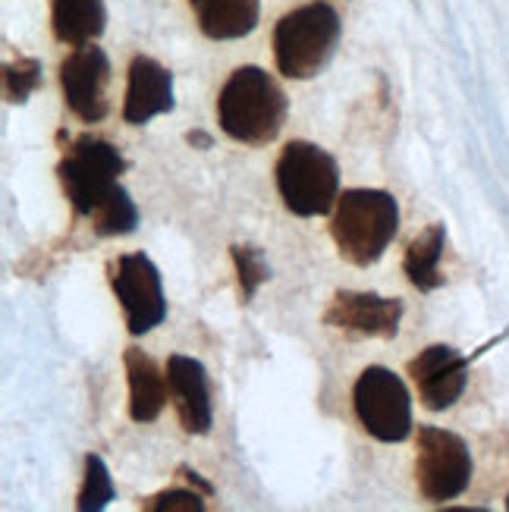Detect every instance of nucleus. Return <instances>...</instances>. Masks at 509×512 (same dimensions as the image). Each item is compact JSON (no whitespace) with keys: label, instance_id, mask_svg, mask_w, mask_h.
Segmentation results:
<instances>
[{"label":"nucleus","instance_id":"f3484780","mask_svg":"<svg viewBox=\"0 0 509 512\" xmlns=\"http://www.w3.org/2000/svg\"><path fill=\"white\" fill-rule=\"evenodd\" d=\"M444 242H447V230L434 224L428 230L418 233L409 249H406V277L415 289H422V293H431V289H437L440 283H444V277H440V255H444Z\"/></svg>","mask_w":509,"mask_h":512},{"label":"nucleus","instance_id":"423d86ee","mask_svg":"<svg viewBox=\"0 0 509 512\" xmlns=\"http://www.w3.org/2000/svg\"><path fill=\"white\" fill-rule=\"evenodd\" d=\"M415 481L422 497L431 503L456 500L459 494H466L472 481V453L466 440L444 428L418 431Z\"/></svg>","mask_w":509,"mask_h":512},{"label":"nucleus","instance_id":"20e7f679","mask_svg":"<svg viewBox=\"0 0 509 512\" xmlns=\"http://www.w3.org/2000/svg\"><path fill=\"white\" fill-rule=\"evenodd\" d=\"M277 189L296 217H321L337 208L340 170L330 154L312 142H290L277 161Z\"/></svg>","mask_w":509,"mask_h":512},{"label":"nucleus","instance_id":"0eeeda50","mask_svg":"<svg viewBox=\"0 0 509 512\" xmlns=\"http://www.w3.org/2000/svg\"><path fill=\"white\" fill-rule=\"evenodd\" d=\"M352 403L362 428L384 443H400L412 431V396L390 368L371 365L359 374Z\"/></svg>","mask_w":509,"mask_h":512},{"label":"nucleus","instance_id":"a211bd4d","mask_svg":"<svg viewBox=\"0 0 509 512\" xmlns=\"http://www.w3.org/2000/svg\"><path fill=\"white\" fill-rule=\"evenodd\" d=\"M92 224H95L98 236H126L139 224V208L129 198V192L123 186H117L92 214Z\"/></svg>","mask_w":509,"mask_h":512},{"label":"nucleus","instance_id":"dca6fc26","mask_svg":"<svg viewBox=\"0 0 509 512\" xmlns=\"http://www.w3.org/2000/svg\"><path fill=\"white\" fill-rule=\"evenodd\" d=\"M51 26L63 44H92L107 29L104 0H51Z\"/></svg>","mask_w":509,"mask_h":512},{"label":"nucleus","instance_id":"9d476101","mask_svg":"<svg viewBox=\"0 0 509 512\" xmlns=\"http://www.w3.org/2000/svg\"><path fill=\"white\" fill-rule=\"evenodd\" d=\"M409 374L418 387V399L431 412L450 409L466 390L469 381V359L459 355L453 346H428L409 362Z\"/></svg>","mask_w":509,"mask_h":512},{"label":"nucleus","instance_id":"1a4fd4ad","mask_svg":"<svg viewBox=\"0 0 509 512\" xmlns=\"http://www.w3.org/2000/svg\"><path fill=\"white\" fill-rule=\"evenodd\" d=\"M107 82H110V60L95 44H79L60 63L63 98L73 114L85 123H101L107 117Z\"/></svg>","mask_w":509,"mask_h":512},{"label":"nucleus","instance_id":"6ab92c4d","mask_svg":"<svg viewBox=\"0 0 509 512\" xmlns=\"http://www.w3.org/2000/svg\"><path fill=\"white\" fill-rule=\"evenodd\" d=\"M114 497H117V487H114V478H110V472H107L104 459L95 456V453H88L85 456V478H82V491H79L76 506L82 512H98Z\"/></svg>","mask_w":509,"mask_h":512},{"label":"nucleus","instance_id":"ddd939ff","mask_svg":"<svg viewBox=\"0 0 509 512\" xmlns=\"http://www.w3.org/2000/svg\"><path fill=\"white\" fill-rule=\"evenodd\" d=\"M173 110V73L154 57H132L129 85L123 101V120L129 126H142L158 114Z\"/></svg>","mask_w":509,"mask_h":512},{"label":"nucleus","instance_id":"9b49d317","mask_svg":"<svg viewBox=\"0 0 509 512\" xmlns=\"http://www.w3.org/2000/svg\"><path fill=\"white\" fill-rule=\"evenodd\" d=\"M403 311L406 308L400 299H387L374 293H349V289H343V293L330 299L324 311V324L362 333V337L393 340L396 333H400Z\"/></svg>","mask_w":509,"mask_h":512},{"label":"nucleus","instance_id":"6e6552de","mask_svg":"<svg viewBox=\"0 0 509 512\" xmlns=\"http://www.w3.org/2000/svg\"><path fill=\"white\" fill-rule=\"evenodd\" d=\"M110 286H114V293L123 305L129 333L142 337V333L164 324L167 299L161 289L158 267H154V261L148 255H142V252L120 255L114 264H110Z\"/></svg>","mask_w":509,"mask_h":512},{"label":"nucleus","instance_id":"f8f14e48","mask_svg":"<svg viewBox=\"0 0 509 512\" xmlns=\"http://www.w3.org/2000/svg\"><path fill=\"white\" fill-rule=\"evenodd\" d=\"M167 387L170 399L180 415L186 434H208L211 431V387L205 365L192 355H170L167 359Z\"/></svg>","mask_w":509,"mask_h":512},{"label":"nucleus","instance_id":"f03ea898","mask_svg":"<svg viewBox=\"0 0 509 512\" xmlns=\"http://www.w3.org/2000/svg\"><path fill=\"white\" fill-rule=\"evenodd\" d=\"M396 230H400V205L390 192L349 189L337 198L330 236L349 264H374L387 252Z\"/></svg>","mask_w":509,"mask_h":512},{"label":"nucleus","instance_id":"5701e85b","mask_svg":"<svg viewBox=\"0 0 509 512\" xmlns=\"http://www.w3.org/2000/svg\"><path fill=\"white\" fill-rule=\"evenodd\" d=\"M180 475H183V478H186L189 484H195L198 491H202L205 497H211V494H214V487H211V484H208V481H205L202 475H198V472H192V469H180Z\"/></svg>","mask_w":509,"mask_h":512},{"label":"nucleus","instance_id":"2eb2a0df","mask_svg":"<svg viewBox=\"0 0 509 512\" xmlns=\"http://www.w3.org/2000/svg\"><path fill=\"white\" fill-rule=\"evenodd\" d=\"M189 7L208 38L236 41L258 26L261 0H189Z\"/></svg>","mask_w":509,"mask_h":512},{"label":"nucleus","instance_id":"39448f33","mask_svg":"<svg viewBox=\"0 0 509 512\" xmlns=\"http://www.w3.org/2000/svg\"><path fill=\"white\" fill-rule=\"evenodd\" d=\"M123 170H126L123 154L110 142L95 139V136L76 139L70 148H66L63 161L57 167L70 205L88 217H92L104 198L120 186L117 176Z\"/></svg>","mask_w":509,"mask_h":512},{"label":"nucleus","instance_id":"4be33fe9","mask_svg":"<svg viewBox=\"0 0 509 512\" xmlns=\"http://www.w3.org/2000/svg\"><path fill=\"white\" fill-rule=\"evenodd\" d=\"M139 509H148V512H164V509L202 512L205 509V494H195V491H164V494H154V497L139 500Z\"/></svg>","mask_w":509,"mask_h":512},{"label":"nucleus","instance_id":"aec40b11","mask_svg":"<svg viewBox=\"0 0 509 512\" xmlns=\"http://www.w3.org/2000/svg\"><path fill=\"white\" fill-rule=\"evenodd\" d=\"M41 85V60L16 57L4 66V95L10 104H26L29 95Z\"/></svg>","mask_w":509,"mask_h":512},{"label":"nucleus","instance_id":"b1692460","mask_svg":"<svg viewBox=\"0 0 509 512\" xmlns=\"http://www.w3.org/2000/svg\"><path fill=\"white\" fill-rule=\"evenodd\" d=\"M186 142L189 145H198V148H211V136H205V132H189Z\"/></svg>","mask_w":509,"mask_h":512},{"label":"nucleus","instance_id":"f257e3e1","mask_svg":"<svg viewBox=\"0 0 509 512\" xmlns=\"http://www.w3.org/2000/svg\"><path fill=\"white\" fill-rule=\"evenodd\" d=\"M217 120L242 145H268L286 123V95L261 66H239L220 88Z\"/></svg>","mask_w":509,"mask_h":512},{"label":"nucleus","instance_id":"4468645a","mask_svg":"<svg viewBox=\"0 0 509 512\" xmlns=\"http://www.w3.org/2000/svg\"><path fill=\"white\" fill-rule=\"evenodd\" d=\"M126 365V381H129V415L139 425H148L161 415L170 387H167V371L154 365V359L142 349H126L123 355Z\"/></svg>","mask_w":509,"mask_h":512},{"label":"nucleus","instance_id":"7ed1b4c3","mask_svg":"<svg viewBox=\"0 0 509 512\" xmlns=\"http://www.w3.org/2000/svg\"><path fill=\"white\" fill-rule=\"evenodd\" d=\"M340 44V16L330 4H305L274 29V60L286 79H312Z\"/></svg>","mask_w":509,"mask_h":512},{"label":"nucleus","instance_id":"393cba45","mask_svg":"<svg viewBox=\"0 0 509 512\" xmlns=\"http://www.w3.org/2000/svg\"><path fill=\"white\" fill-rule=\"evenodd\" d=\"M506 509H509V500H506Z\"/></svg>","mask_w":509,"mask_h":512},{"label":"nucleus","instance_id":"412c9836","mask_svg":"<svg viewBox=\"0 0 509 512\" xmlns=\"http://www.w3.org/2000/svg\"><path fill=\"white\" fill-rule=\"evenodd\" d=\"M230 255H233L236 274H239L242 302H249L258 293V286L271 277V267H268V261H264L261 249H255V246H233Z\"/></svg>","mask_w":509,"mask_h":512}]
</instances>
